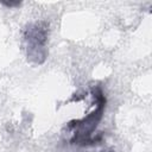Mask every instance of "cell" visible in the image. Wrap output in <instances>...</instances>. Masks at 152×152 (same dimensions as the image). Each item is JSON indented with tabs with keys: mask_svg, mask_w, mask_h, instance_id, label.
Instances as JSON below:
<instances>
[{
	"mask_svg": "<svg viewBox=\"0 0 152 152\" xmlns=\"http://www.w3.org/2000/svg\"><path fill=\"white\" fill-rule=\"evenodd\" d=\"M48 38V28L43 23L28 25L25 30V39L27 42V56L36 63H40L39 57L45 59V43Z\"/></svg>",
	"mask_w": 152,
	"mask_h": 152,
	"instance_id": "cell-1",
	"label": "cell"
},
{
	"mask_svg": "<svg viewBox=\"0 0 152 152\" xmlns=\"http://www.w3.org/2000/svg\"><path fill=\"white\" fill-rule=\"evenodd\" d=\"M5 6H8V7H12V6H19L20 2H2Z\"/></svg>",
	"mask_w": 152,
	"mask_h": 152,
	"instance_id": "cell-2",
	"label": "cell"
}]
</instances>
